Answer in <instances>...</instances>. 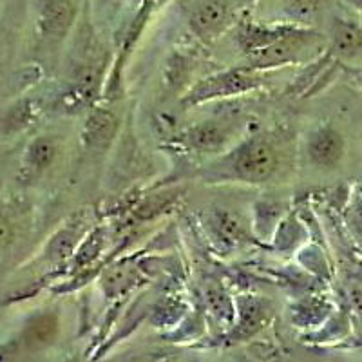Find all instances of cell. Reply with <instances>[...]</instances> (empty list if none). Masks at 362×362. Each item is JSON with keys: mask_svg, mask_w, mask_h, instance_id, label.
<instances>
[{"mask_svg": "<svg viewBox=\"0 0 362 362\" xmlns=\"http://www.w3.org/2000/svg\"><path fill=\"white\" fill-rule=\"evenodd\" d=\"M239 45L254 67H277L297 62L319 42V35L297 25L247 24L239 31Z\"/></svg>", "mask_w": 362, "mask_h": 362, "instance_id": "1", "label": "cell"}, {"mask_svg": "<svg viewBox=\"0 0 362 362\" xmlns=\"http://www.w3.org/2000/svg\"><path fill=\"white\" fill-rule=\"evenodd\" d=\"M225 169L228 176L243 183H264L277 170L276 147L261 136H254L225 158Z\"/></svg>", "mask_w": 362, "mask_h": 362, "instance_id": "2", "label": "cell"}, {"mask_svg": "<svg viewBox=\"0 0 362 362\" xmlns=\"http://www.w3.org/2000/svg\"><path fill=\"white\" fill-rule=\"evenodd\" d=\"M261 86V78L254 71L232 69L205 78L194 87L185 98L187 103H202L205 100H214L219 96H232L248 93Z\"/></svg>", "mask_w": 362, "mask_h": 362, "instance_id": "3", "label": "cell"}, {"mask_svg": "<svg viewBox=\"0 0 362 362\" xmlns=\"http://www.w3.org/2000/svg\"><path fill=\"white\" fill-rule=\"evenodd\" d=\"M344 138L332 125H321L310 134L306 151L313 165L321 169H334L344 156Z\"/></svg>", "mask_w": 362, "mask_h": 362, "instance_id": "4", "label": "cell"}, {"mask_svg": "<svg viewBox=\"0 0 362 362\" xmlns=\"http://www.w3.org/2000/svg\"><path fill=\"white\" fill-rule=\"evenodd\" d=\"M232 21V9L225 0H206L194 9L190 17L192 31L202 38H216L221 35Z\"/></svg>", "mask_w": 362, "mask_h": 362, "instance_id": "5", "label": "cell"}, {"mask_svg": "<svg viewBox=\"0 0 362 362\" xmlns=\"http://www.w3.org/2000/svg\"><path fill=\"white\" fill-rule=\"evenodd\" d=\"M119 119L107 109H93L86 119L82 140L89 151H105L115 141Z\"/></svg>", "mask_w": 362, "mask_h": 362, "instance_id": "6", "label": "cell"}, {"mask_svg": "<svg viewBox=\"0 0 362 362\" xmlns=\"http://www.w3.org/2000/svg\"><path fill=\"white\" fill-rule=\"evenodd\" d=\"M74 21V8L67 0H47L38 15V29L44 38L60 40Z\"/></svg>", "mask_w": 362, "mask_h": 362, "instance_id": "7", "label": "cell"}, {"mask_svg": "<svg viewBox=\"0 0 362 362\" xmlns=\"http://www.w3.org/2000/svg\"><path fill=\"white\" fill-rule=\"evenodd\" d=\"M228 140H230V129L218 122H203L180 136L181 144L199 153L221 151Z\"/></svg>", "mask_w": 362, "mask_h": 362, "instance_id": "8", "label": "cell"}, {"mask_svg": "<svg viewBox=\"0 0 362 362\" xmlns=\"http://www.w3.org/2000/svg\"><path fill=\"white\" fill-rule=\"evenodd\" d=\"M60 154V141L54 136H37L25 147L24 170L31 176L45 173Z\"/></svg>", "mask_w": 362, "mask_h": 362, "instance_id": "9", "label": "cell"}, {"mask_svg": "<svg viewBox=\"0 0 362 362\" xmlns=\"http://www.w3.org/2000/svg\"><path fill=\"white\" fill-rule=\"evenodd\" d=\"M332 47L348 60L362 58V24L350 18H335L332 25Z\"/></svg>", "mask_w": 362, "mask_h": 362, "instance_id": "10", "label": "cell"}, {"mask_svg": "<svg viewBox=\"0 0 362 362\" xmlns=\"http://www.w3.org/2000/svg\"><path fill=\"white\" fill-rule=\"evenodd\" d=\"M76 238H78V232L74 230L73 226H66L62 230H58L45 247L44 257L49 263H60V261L67 259L76 247Z\"/></svg>", "mask_w": 362, "mask_h": 362, "instance_id": "11", "label": "cell"}, {"mask_svg": "<svg viewBox=\"0 0 362 362\" xmlns=\"http://www.w3.org/2000/svg\"><path fill=\"white\" fill-rule=\"evenodd\" d=\"M35 118V105L33 102H21L17 103L15 107L9 109V112L6 115L4 127L8 132H17L22 131L24 127H28L29 122Z\"/></svg>", "mask_w": 362, "mask_h": 362, "instance_id": "12", "label": "cell"}, {"mask_svg": "<svg viewBox=\"0 0 362 362\" xmlns=\"http://www.w3.org/2000/svg\"><path fill=\"white\" fill-rule=\"evenodd\" d=\"M326 0H284V11L297 22L312 21Z\"/></svg>", "mask_w": 362, "mask_h": 362, "instance_id": "13", "label": "cell"}, {"mask_svg": "<svg viewBox=\"0 0 362 362\" xmlns=\"http://www.w3.org/2000/svg\"><path fill=\"white\" fill-rule=\"evenodd\" d=\"M13 235H15V228H13L11 219L0 210V248L11 243Z\"/></svg>", "mask_w": 362, "mask_h": 362, "instance_id": "14", "label": "cell"}, {"mask_svg": "<svg viewBox=\"0 0 362 362\" xmlns=\"http://www.w3.org/2000/svg\"><path fill=\"white\" fill-rule=\"evenodd\" d=\"M18 354V341H8L0 344V362H15Z\"/></svg>", "mask_w": 362, "mask_h": 362, "instance_id": "15", "label": "cell"}, {"mask_svg": "<svg viewBox=\"0 0 362 362\" xmlns=\"http://www.w3.org/2000/svg\"><path fill=\"white\" fill-rule=\"evenodd\" d=\"M354 4H355V6H358V8L362 9V0H354Z\"/></svg>", "mask_w": 362, "mask_h": 362, "instance_id": "16", "label": "cell"}]
</instances>
